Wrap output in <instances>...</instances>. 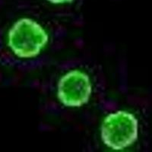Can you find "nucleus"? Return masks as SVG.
I'll return each instance as SVG.
<instances>
[{"label": "nucleus", "instance_id": "nucleus-2", "mask_svg": "<svg viewBox=\"0 0 152 152\" xmlns=\"http://www.w3.org/2000/svg\"><path fill=\"white\" fill-rule=\"evenodd\" d=\"M104 145L113 151H122L135 143L138 137V121L135 115L118 110L105 116L100 126Z\"/></svg>", "mask_w": 152, "mask_h": 152}, {"label": "nucleus", "instance_id": "nucleus-4", "mask_svg": "<svg viewBox=\"0 0 152 152\" xmlns=\"http://www.w3.org/2000/svg\"><path fill=\"white\" fill-rule=\"evenodd\" d=\"M50 3L55 4V5H61V4L70 3L73 0H47Z\"/></svg>", "mask_w": 152, "mask_h": 152}, {"label": "nucleus", "instance_id": "nucleus-1", "mask_svg": "<svg viewBox=\"0 0 152 152\" xmlns=\"http://www.w3.org/2000/svg\"><path fill=\"white\" fill-rule=\"evenodd\" d=\"M48 42L47 31L37 21L28 18L17 20L8 32V47L12 53L20 59L37 57Z\"/></svg>", "mask_w": 152, "mask_h": 152}, {"label": "nucleus", "instance_id": "nucleus-3", "mask_svg": "<svg viewBox=\"0 0 152 152\" xmlns=\"http://www.w3.org/2000/svg\"><path fill=\"white\" fill-rule=\"evenodd\" d=\"M93 91L91 78L80 69L64 74L57 85V97L66 107L78 108L88 103Z\"/></svg>", "mask_w": 152, "mask_h": 152}]
</instances>
